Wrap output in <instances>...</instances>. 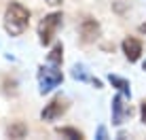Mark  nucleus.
<instances>
[{
    "mask_svg": "<svg viewBox=\"0 0 146 140\" xmlns=\"http://www.w3.org/2000/svg\"><path fill=\"white\" fill-rule=\"evenodd\" d=\"M2 26L9 36H21L30 26V9L23 7L21 2H17V0H11L4 9Z\"/></svg>",
    "mask_w": 146,
    "mask_h": 140,
    "instance_id": "f257e3e1",
    "label": "nucleus"
},
{
    "mask_svg": "<svg viewBox=\"0 0 146 140\" xmlns=\"http://www.w3.org/2000/svg\"><path fill=\"white\" fill-rule=\"evenodd\" d=\"M62 26H64V15H62V11H53V13L44 15V17L40 19L38 28H36V32H38V43L42 45V47H49V45L55 41L57 30L62 28Z\"/></svg>",
    "mask_w": 146,
    "mask_h": 140,
    "instance_id": "f03ea898",
    "label": "nucleus"
},
{
    "mask_svg": "<svg viewBox=\"0 0 146 140\" xmlns=\"http://www.w3.org/2000/svg\"><path fill=\"white\" fill-rule=\"evenodd\" d=\"M36 79H38V91L44 96V93H51L53 89H57L64 83V72L57 66H51V64L44 66L42 64L36 70Z\"/></svg>",
    "mask_w": 146,
    "mask_h": 140,
    "instance_id": "7ed1b4c3",
    "label": "nucleus"
},
{
    "mask_svg": "<svg viewBox=\"0 0 146 140\" xmlns=\"http://www.w3.org/2000/svg\"><path fill=\"white\" fill-rule=\"evenodd\" d=\"M76 30H78L80 43H85V45H91V43H95L100 36H102V23H100L95 17H91V15H85V17L78 21Z\"/></svg>",
    "mask_w": 146,
    "mask_h": 140,
    "instance_id": "20e7f679",
    "label": "nucleus"
},
{
    "mask_svg": "<svg viewBox=\"0 0 146 140\" xmlns=\"http://www.w3.org/2000/svg\"><path fill=\"white\" fill-rule=\"evenodd\" d=\"M125 98H127V96H123L121 91L112 98V106H110V119H112V125H117V127L123 125V123L133 115L131 106H129V102H127Z\"/></svg>",
    "mask_w": 146,
    "mask_h": 140,
    "instance_id": "39448f33",
    "label": "nucleus"
},
{
    "mask_svg": "<svg viewBox=\"0 0 146 140\" xmlns=\"http://www.w3.org/2000/svg\"><path fill=\"white\" fill-rule=\"evenodd\" d=\"M70 108V102L68 98L64 96H55L49 104H44V108L40 111V119L42 121H55V119H59L62 115H66Z\"/></svg>",
    "mask_w": 146,
    "mask_h": 140,
    "instance_id": "423d86ee",
    "label": "nucleus"
},
{
    "mask_svg": "<svg viewBox=\"0 0 146 140\" xmlns=\"http://www.w3.org/2000/svg\"><path fill=\"white\" fill-rule=\"evenodd\" d=\"M121 49H123V53H125V57H127V62H129V64H135L140 57H142L144 45H142V41H140V38L127 36V38H123V43H121Z\"/></svg>",
    "mask_w": 146,
    "mask_h": 140,
    "instance_id": "0eeeda50",
    "label": "nucleus"
},
{
    "mask_svg": "<svg viewBox=\"0 0 146 140\" xmlns=\"http://www.w3.org/2000/svg\"><path fill=\"white\" fill-rule=\"evenodd\" d=\"M70 74H72L74 81H80V83H91L95 89H102V87H104V83L100 81L98 77H91V74H89V70L85 68L83 64H74L72 70H70Z\"/></svg>",
    "mask_w": 146,
    "mask_h": 140,
    "instance_id": "6e6552de",
    "label": "nucleus"
},
{
    "mask_svg": "<svg viewBox=\"0 0 146 140\" xmlns=\"http://www.w3.org/2000/svg\"><path fill=\"white\" fill-rule=\"evenodd\" d=\"M4 134H7V138H15V140L26 138L28 136V125L23 121H11L7 125V129H4Z\"/></svg>",
    "mask_w": 146,
    "mask_h": 140,
    "instance_id": "1a4fd4ad",
    "label": "nucleus"
},
{
    "mask_svg": "<svg viewBox=\"0 0 146 140\" xmlns=\"http://www.w3.org/2000/svg\"><path fill=\"white\" fill-rule=\"evenodd\" d=\"M108 83L112 85L117 91H121L123 96H127V98H131V85H129L127 79H123V77H119V74H108Z\"/></svg>",
    "mask_w": 146,
    "mask_h": 140,
    "instance_id": "9d476101",
    "label": "nucleus"
},
{
    "mask_svg": "<svg viewBox=\"0 0 146 140\" xmlns=\"http://www.w3.org/2000/svg\"><path fill=\"white\" fill-rule=\"evenodd\" d=\"M47 64L62 68V64H64V45H62V43H55L53 47L49 49V53H47Z\"/></svg>",
    "mask_w": 146,
    "mask_h": 140,
    "instance_id": "9b49d317",
    "label": "nucleus"
},
{
    "mask_svg": "<svg viewBox=\"0 0 146 140\" xmlns=\"http://www.w3.org/2000/svg\"><path fill=\"white\" fill-rule=\"evenodd\" d=\"M2 93L7 98H17L19 93V83L15 77H4L2 79Z\"/></svg>",
    "mask_w": 146,
    "mask_h": 140,
    "instance_id": "f8f14e48",
    "label": "nucleus"
},
{
    "mask_svg": "<svg viewBox=\"0 0 146 140\" xmlns=\"http://www.w3.org/2000/svg\"><path fill=\"white\" fill-rule=\"evenodd\" d=\"M55 132H57L59 136H64V138H72V140H80V138H85V134L80 132V129H76V127H70V125L55 127Z\"/></svg>",
    "mask_w": 146,
    "mask_h": 140,
    "instance_id": "ddd939ff",
    "label": "nucleus"
},
{
    "mask_svg": "<svg viewBox=\"0 0 146 140\" xmlns=\"http://www.w3.org/2000/svg\"><path fill=\"white\" fill-rule=\"evenodd\" d=\"M112 11L117 15H125L129 11V2H125V0H112Z\"/></svg>",
    "mask_w": 146,
    "mask_h": 140,
    "instance_id": "4468645a",
    "label": "nucleus"
},
{
    "mask_svg": "<svg viewBox=\"0 0 146 140\" xmlns=\"http://www.w3.org/2000/svg\"><path fill=\"white\" fill-rule=\"evenodd\" d=\"M95 138H98V140H106V138H108V132H106V127H104V125L98 127V132H95Z\"/></svg>",
    "mask_w": 146,
    "mask_h": 140,
    "instance_id": "2eb2a0df",
    "label": "nucleus"
},
{
    "mask_svg": "<svg viewBox=\"0 0 146 140\" xmlns=\"http://www.w3.org/2000/svg\"><path fill=\"white\" fill-rule=\"evenodd\" d=\"M140 119H142V123L146 125V100L140 104Z\"/></svg>",
    "mask_w": 146,
    "mask_h": 140,
    "instance_id": "dca6fc26",
    "label": "nucleus"
},
{
    "mask_svg": "<svg viewBox=\"0 0 146 140\" xmlns=\"http://www.w3.org/2000/svg\"><path fill=\"white\" fill-rule=\"evenodd\" d=\"M44 2H47L49 7H62V4H64V0H44Z\"/></svg>",
    "mask_w": 146,
    "mask_h": 140,
    "instance_id": "f3484780",
    "label": "nucleus"
},
{
    "mask_svg": "<svg viewBox=\"0 0 146 140\" xmlns=\"http://www.w3.org/2000/svg\"><path fill=\"white\" fill-rule=\"evenodd\" d=\"M138 30H140V34H146V23H140Z\"/></svg>",
    "mask_w": 146,
    "mask_h": 140,
    "instance_id": "a211bd4d",
    "label": "nucleus"
},
{
    "mask_svg": "<svg viewBox=\"0 0 146 140\" xmlns=\"http://www.w3.org/2000/svg\"><path fill=\"white\" fill-rule=\"evenodd\" d=\"M142 68H144V70H146V62H144V64H142Z\"/></svg>",
    "mask_w": 146,
    "mask_h": 140,
    "instance_id": "6ab92c4d",
    "label": "nucleus"
}]
</instances>
